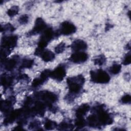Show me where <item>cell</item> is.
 Masks as SVG:
<instances>
[{"label":"cell","instance_id":"17","mask_svg":"<svg viewBox=\"0 0 131 131\" xmlns=\"http://www.w3.org/2000/svg\"><path fill=\"white\" fill-rule=\"evenodd\" d=\"M57 127V124L54 121L49 119H46L44 123V127L47 130H52Z\"/></svg>","mask_w":131,"mask_h":131},{"label":"cell","instance_id":"2","mask_svg":"<svg viewBox=\"0 0 131 131\" xmlns=\"http://www.w3.org/2000/svg\"><path fill=\"white\" fill-rule=\"evenodd\" d=\"M91 80L94 82L97 83H106L110 80V77L106 72L98 69L96 71H91Z\"/></svg>","mask_w":131,"mask_h":131},{"label":"cell","instance_id":"24","mask_svg":"<svg viewBox=\"0 0 131 131\" xmlns=\"http://www.w3.org/2000/svg\"><path fill=\"white\" fill-rule=\"evenodd\" d=\"M65 47L66 44L64 42H61L56 46L55 48V52L57 54L61 53L65 50Z\"/></svg>","mask_w":131,"mask_h":131},{"label":"cell","instance_id":"9","mask_svg":"<svg viewBox=\"0 0 131 131\" xmlns=\"http://www.w3.org/2000/svg\"><path fill=\"white\" fill-rule=\"evenodd\" d=\"M88 55L83 52H76L71 56L69 59L72 62L75 63H83L87 60Z\"/></svg>","mask_w":131,"mask_h":131},{"label":"cell","instance_id":"22","mask_svg":"<svg viewBox=\"0 0 131 131\" xmlns=\"http://www.w3.org/2000/svg\"><path fill=\"white\" fill-rule=\"evenodd\" d=\"M106 61V58L103 55H99L97 57L94 59V62L96 65H98L99 66H102Z\"/></svg>","mask_w":131,"mask_h":131},{"label":"cell","instance_id":"14","mask_svg":"<svg viewBox=\"0 0 131 131\" xmlns=\"http://www.w3.org/2000/svg\"><path fill=\"white\" fill-rule=\"evenodd\" d=\"M90 110V106L88 104H83L79 106L76 110V116L77 117H83Z\"/></svg>","mask_w":131,"mask_h":131},{"label":"cell","instance_id":"3","mask_svg":"<svg viewBox=\"0 0 131 131\" xmlns=\"http://www.w3.org/2000/svg\"><path fill=\"white\" fill-rule=\"evenodd\" d=\"M95 111L96 112L97 115H96L97 121L100 125H110L112 123L113 119L105 110H104L102 106H98L95 108Z\"/></svg>","mask_w":131,"mask_h":131},{"label":"cell","instance_id":"28","mask_svg":"<svg viewBox=\"0 0 131 131\" xmlns=\"http://www.w3.org/2000/svg\"><path fill=\"white\" fill-rule=\"evenodd\" d=\"M15 30V28L13 27V26L10 24H6L4 27L2 26L1 27V31L2 32L3 30L5 31H9L10 32H13Z\"/></svg>","mask_w":131,"mask_h":131},{"label":"cell","instance_id":"12","mask_svg":"<svg viewBox=\"0 0 131 131\" xmlns=\"http://www.w3.org/2000/svg\"><path fill=\"white\" fill-rule=\"evenodd\" d=\"M45 104L41 102H36L34 105L33 110H31L36 114L39 115L40 116H42L45 111Z\"/></svg>","mask_w":131,"mask_h":131},{"label":"cell","instance_id":"5","mask_svg":"<svg viewBox=\"0 0 131 131\" xmlns=\"http://www.w3.org/2000/svg\"><path fill=\"white\" fill-rule=\"evenodd\" d=\"M17 37L15 35L5 36L2 40V49L10 52L17 44Z\"/></svg>","mask_w":131,"mask_h":131},{"label":"cell","instance_id":"23","mask_svg":"<svg viewBox=\"0 0 131 131\" xmlns=\"http://www.w3.org/2000/svg\"><path fill=\"white\" fill-rule=\"evenodd\" d=\"M18 10L19 9L18 6H13L8 10V11H7V13L8 15L10 17H13L18 13Z\"/></svg>","mask_w":131,"mask_h":131},{"label":"cell","instance_id":"8","mask_svg":"<svg viewBox=\"0 0 131 131\" xmlns=\"http://www.w3.org/2000/svg\"><path fill=\"white\" fill-rule=\"evenodd\" d=\"M46 28V25L44 20L40 17L36 18L35 25L31 31L28 32L29 36L34 35L43 31Z\"/></svg>","mask_w":131,"mask_h":131},{"label":"cell","instance_id":"11","mask_svg":"<svg viewBox=\"0 0 131 131\" xmlns=\"http://www.w3.org/2000/svg\"><path fill=\"white\" fill-rule=\"evenodd\" d=\"M13 100L12 99H7L1 101V111L5 114H8L12 111V106L13 105Z\"/></svg>","mask_w":131,"mask_h":131},{"label":"cell","instance_id":"4","mask_svg":"<svg viewBox=\"0 0 131 131\" xmlns=\"http://www.w3.org/2000/svg\"><path fill=\"white\" fill-rule=\"evenodd\" d=\"M36 97L39 98L46 103L47 105L50 107V109H53L52 103H54L57 100V96L52 92L45 91L37 93L36 95Z\"/></svg>","mask_w":131,"mask_h":131},{"label":"cell","instance_id":"29","mask_svg":"<svg viewBox=\"0 0 131 131\" xmlns=\"http://www.w3.org/2000/svg\"><path fill=\"white\" fill-rule=\"evenodd\" d=\"M131 100V97L128 94H126L124 95L121 99V101L122 103L124 104L129 103Z\"/></svg>","mask_w":131,"mask_h":131},{"label":"cell","instance_id":"1","mask_svg":"<svg viewBox=\"0 0 131 131\" xmlns=\"http://www.w3.org/2000/svg\"><path fill=\"white\" fill-rule=\"evenodd\" d=\"M84 78L82 75L73 77H69L67 79L69 92L71 94H77L81 91L82 86L84 83Z\"/></svg>","mask_w":131,"mask_h":131},{"label":"cell","instance_id":"15","mask_svg":"<svg viewBox=\"0 0 131 131\" xmlns=\"http://www.w3.org/2000/svg\"><path fill=\"white\" fill-rule=\"evenodd\" d=\"M5 69L7 71H11L16 67V59L13 58L8 60H4Z\"/></svg>","mask_w":131,"mask_h":131},{"label":"cell","instance_id":"30","mask_svg":"<svg viewBox=\"0 0 131 131\" xmlns=\"http://www.w3.org/2000/svg\"><path fill=\"white\" fill-rule=\"evenodd\" d=\"M130 63V53H127L123 59L122 63L124 65H128Z\"/></svg>","mask_w":131,"mask_h":131},{"label":"cell","instance_id":"19","mask_svg":"<svg viewBox=\"0 0 131 131\" xmlns=\"http://www.w3.org/2000/svg\"><path fill=\"white\" fill-rule=\"evenodd\" d=\"M121 69V66L120 64L115 63L110 68L109 71L112 74L114 75H116L120 72Z\"/></svg>","mask_w":131,"mask_h":131},{"label":"cell","instance_id":"26","mask_svg":"<svg viewBox=\"0 0 131 131\" xmlns=\"http://www.w3.org/2000/svg\"><path fill=\"white\" fill-rule=\"evenodd\" d=\"M28 20H29V16L26 14H24L20 16L18 20L19 23L21 25H25L27 24Z\"/></svg>","mask_w":131,"mask_h":131},{"label":"cell","instance_id":"25","mask_svg":"<svg viewBox=\"0 0 131 131\" xmlns=\"http://www.w3.org/2000/svg\"><path fill=\"white\" fill-rule=\"evenodd\" d=\"M44 82L45 81L42 79H41L40 77L36 78L33 80L32 83V85L33 87H34V88L38 87L39 85H42Z\"/></svg>","mask_w":131,"mask_h":131},{"label":"cell","instance_id":"20","mask_svg":"<svg viewBox=\"0 0 131 131\" xmlns=\"http://www.w3.org/2000/svg\"><path fill=\"white\" fill-rule=\"evenodd\" d=\"M33 60L32 59H25L23 60L20 66L21 69H29L32 67L33 65Z\"/></svg>","mask_w":131,"mask_h":131},{"label":"cell","instance_id":"18","mask_svg":"<svg viewBox=\"0 0 131 131\" xmlns=\"http://www.w3.org/2000/svg\"><path fill=\"white\" fill-rule=\"evenodd\" d=\"M86 125V121L83 118V117H77L75 121V125L77 128H81L83 127Z\"/></svg>","mask_w":131,"mask_h":131},{"label":"cell","instance_id":"13","mask_svg":"<svg viewBox=\"0 0 131 131\" xmlns=\"http://www.w3.org/2000/svg\"><path fill=\"white\" fill-rule=\"evenodd\" d=\"M40 56L45 62H50L53 60L55 58L54 54L49 50H43Z\"/></svg>","mask_w":131,"mask_h":131},{"label":"cell","instance_id":"16","mask_svg":"<svg viewBox=\"0 0 131 131\" xmlns=\"http://www.w3.org/2000/svg\"><path fill=\"white\" fill-rule=\"evenodd\" d=\"M13 80L11 77L6 76V75H3L1 76V84L4 87H8L11 85L12 83Z\"/></svg>","mask_w":131,"mask_h":131},{"label":"cell","instance_id":"10","mask_svg":"<svg viewBox=\"0 0 131 131\" xmlns=\"http://www.w3.org/2000/svg\"><path fill=\"white\" fill-rule=\"evenodd\" d=\"M71 49L75 52H80L86 49V43L81 39H77L73 42L71 45Z\"/></svg>","mask_w":131,"mask_h":131},{"label":"cell","instance_id":"27","mask_svg":"<svg viewBox=\"0 0 131 131\" xmlns=\"http://www.w3.org/2000/svg\"><path fill=\"white\" fill-rule=\"evenodd\" d=\"M40 123L39 121L35 120L30 122V123L29 125L28 128L29 129H34V128H36L37 129V128L39 127L40 126Z\"/></svg>","mask_w":131,"mask_h":131},{"label":"cell","instance_id":"6","mask_svg":"<svg viewBox=\"0 0 131 131\" xmlns=\"http://www.w3.org/2000/svg\"><path fill=\"white\" fill-rule=\"evenodd\" d=\"M76 31L75 26L69 21H64L62 22L58 31V33L63 35H69L74 33Z\"/></svg>","mask_w":131,"mask_h":131},{"label":"cell","instance_id":"7","mask_svg":"<svg viewBox=\"0 0 131 131\" xmlns=\"http://www.w3.org/2000/svg\"><path fill=\"white\" fill-rule=\"evenodd\" d=\"M66 75V71L64 66L61 65L57 67L53 71H51L50 77L58 81H62Z\"/></svg>","mask_w":131,"mask_h":131},{"label":"cell","instance_id":"21","mask_svg":"<svg viewBox=\"0 0 131 131\" xmlns=\"http://www.w3.org/2000/svg\"><path fill=\"white\" fill-rule=\"evenodd\" d=\"M74 127V125L72 124L68 123L66 122H61L58 125L59 130H68L72 129Z\"/></svg>","mask_w":131,"mask_h":131}]
</instances>
